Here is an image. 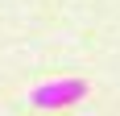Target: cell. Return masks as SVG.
Returning a JSON list of instances; mask_svg holds the SVG:
<instances>
[{
  "label": "cell",
  "mask_w": 120,
  "mask_h": 116,
  "mask_svg": "<svg viewBox=\"0 0 120 116\" xmlns=\"http://www.w3.org/2000/svg\"><path fill=\"white\" fill-rule=\"evenodd\" d=\"M83 95H87V79H50V83H37L29 91V104L50 112V108H66L75 100H83Z\"/></svg>",
  "instance_id": "6da1fadb"
}]
</instances>
